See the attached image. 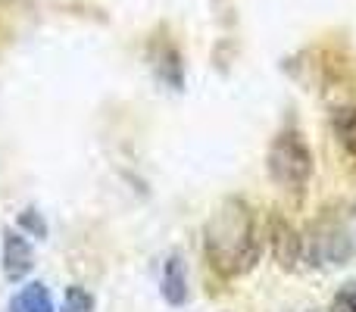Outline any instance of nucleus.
Masks as SVG:
<instances>
[{
	"mask_svg": "<svg viewBox=\"0 0 356 312\" xmlns=\"http://www.w3.org/2000/svg\"><path fill=\"white\" fill-rule=\"evenodd\" d=\"M332 309L334 312H356V281L341 284V290L332 300Z\"/></svg>",
	"mask_w": 356,
	"mask_h": 312,
	"instance_id": "10",
	"label": "nucleus"
},
{
	"mask_svg": "<svg viewBox=\"0 0 356 312\" xmlns=\"http://www.w3.org/2000/svg\"><path fill=\"white\" fill-rule=\"evenodd\" d=\"M266 169L278 188L303 194L309 178H313V150H309L307 138L297 129L278 131L269 144V154H266Z\"/></svg>",
	"mask_w": 356,
	"mask_h": 312,
	"instance_id": "3",
	"label": "nucleus"
},
{
	"mask_svg": "<svg viewBox=\"0 0 356 312\" xmlns=\"http://www.w3.org/2000/svg\"><path fill=\"white\" fill-rule=\"evenodd\" d=\"M303 256L313 265H341L356 256V203H338L309 225Z\"/></svg>",
	"mask_w": 356,
	"mask_h": 312,
	"instance_id": "2",
	"label": "nucleus"
},
{
	"mask_svg": "<svg viewBox=\"0 0 356 312\" xmlns=\"http://www.w3.org/2000/svg\"><path fill=\"white\" fill-rule=\"evenodd\" d=\"M63 312H94V297L88 294L81 284H69L66 288V303Z\"/></svg>",
	"mask_w": 356,
	"mask_h": 312,
	"instance_id": "9",
	"label": "nucleus"
},
{
	"mask_svg": "<svg viewBox=\"0 0 356 312\" xmlns=\"http://www.w3.org/2000/svg\"><path fill=\"white\" fill-rule=\"evenodd\" d=\"M10 312H54V300L50 290L41 281H31L25 288H19V294L13 297Z\"/></svg>",
	"mask_w": 356,
	"mask_h": 312,
	"instance_id": "7",
	"label": "nucleus"
},
{
	"mask_svg": "<svg viewBox=\"0 0 356 312\" xmlns=\"http://www.w3.org/2000/svg\"><path fill=\"white\" fill-rule=\"evenodd\" d=\"M259 228L250 203L225 197L203 225V253L216 275L241 278L259 263Z\"/></svg>",
	"mask_w": 356,
	"mask_h": 312,
	"instance_id": "1",
	"label": "nucleus"
},
{
	"mask_svg": "<svg viewBox=\"0 0 356 312\" xmlns=\"http://www.w3.org/2000/svg\"><path fill=\"white\" fill-rule=\"evenodd\" d=\"M31 265H35V253H31V244L25 240V234L6 231L3 234V275L10 281H22L31 272Z\"/></svg>",
	"mask_w": 356,
	"mask_h": 312,
	"instance_id": "4",
	"label": "nucleus"
},
{
	"mask_svg": "<svg viewBox=\"0 0 356 312\" xmlns=\"http://www.w3.org/2000/svg\"><path fill=\"white\" fill-rule=\"evenodd\" d=\"M269 244H272V250H275V256L282 259V265H294V256L288 253V247L297 253V256L303 253V238H297V231L284 219H272Z\"/></svg>",
	"mask_w": 356,
	"mask_h": 312,
	"instance_id": "6",
	"label": "nucleus"
},
{
	"mask_svg": "<svg viewBox=\"0 0 356 312\" xmlns=\"http://www.w3.org/2000/svg\"><path fill=\"white\" fill-rule=\"evenodd\" d=\"M332 129L338 144L356 159V106H341L332 116Z\"/></svg>",
	"mask_w": 356,
	"mask_h": 312,
	"instance_id": "8",
	"label": "nucleus"
},
{
	"mask_svg": "<svg viewBox=\"0 0 356 312\" xmlns=\"http://www.w3.org/2000/svg\"><path fill=\"white\" fill-rule=\"evenodd\" d=\"M160 294L169 306H184L188 303V269H184V259L178 253L166 256V263H163Z\"/></svg>",
	"mask_w": 356,
	"mask_h": 312,
	"instance_id": "5",
	"label": "nucleus"
}]
</instances>
